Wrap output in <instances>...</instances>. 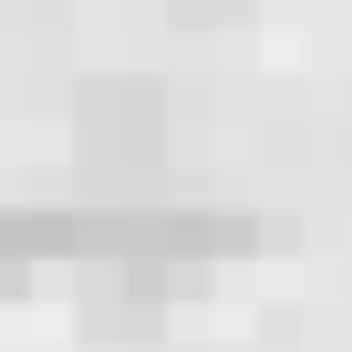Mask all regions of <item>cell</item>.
<instances>
[{"label": "cell", "instance_id": "1", "mask_svg": "<svg viewBox=\"0 0 352 352\" xmlns=\"http://www.w3.org/2000/svg\"><path fill=\"white\" fill-rule=\"evenodd\" d=\"M0 290H11V270H0Z\"/></svg>", "mask_w": 352, "mask_h": 352}]
</instances>
